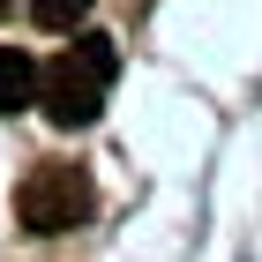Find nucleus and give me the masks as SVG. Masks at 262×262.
Returning a JSON list of instances; mask_svg holds the SVG:
<instances>
[{
    "label": "nucleus",
    "instance_id": "obj_5",
    "mask_svg": "<svg viewBox=\"0 0 262 262\" xmlns=\"http://www.w3.org/2000/svg\"><path fill=\"white\" fill-rule=\"evenodd\" d=\"M0 15H8V0H0Z\"/></svg>",
    "mask_w": 262,
    "mask_h": 262
},
{
    "label": "nucleus",
    "instance_id": "obj_3",
    "mask_svg": "<svg viewBox=\"0 0 262 262\" xmlns=\"http://www.w3.org/2000/svg\"><path fill=\"white\" fill-rule=\"evenodd\" d=\"M38 105V60L23 45H0V113H30Z\"/></svg>",
    "mask_w": 262,
    "mask_h": 262
},
{
    "label": "nucleus",
    "instance_id": "obj_2",
    "mask_svg": "<svg viewBox=\"0 0 262 262\" xmlns=\"http://www.w3.org/2000/svg\"><path fill=\"white\" fill-rule=\"evenodd\" d=\"M90 210H98V187H90L82 165H38V172L15 187V217H23V232H38V240L75 232Z\"/></svg>",
    "mask_w": 262,
    "mask_h": 262
},
{
    "label": "nucleus",
    "instance_id": "obj_4",
    "mask_svg": "<svg viewBox=\"0 0 262 262\" xmlns=\"http://www.w3.org/2000/svg\"><path fill=\"white\" fill-rule=\"evenodd\" d=\"M82 15H90V0H30L38 30H82Z\"/></svg>",
    "mask_w": 262,
    "mask_h": 262
},
{
    "label": "nucleus",
    "instance_id": "obj_1",
    "mask_svg": "<svg viewBox=\"0 0 262 262\" xmlns=\"http://www.w3.org/2000/svg\"><path fill=\"white\" fill-rule=\"evenodd\" d=\"M120 75V53H113V38L105 30H82L75 45H68L53 68H38V105H45V120L53 127H90L105 113V82Z\"/></svg>",
    "mask_w": 262,
    "mask_h": 262
}]
</instances>
